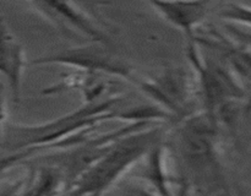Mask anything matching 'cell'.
I'll return each instance as SVG.
<instances>
[{"label": "cell", "mask_w": 251, "mask_h": 196, "mask_svg": "<svg viewBox=\"0 0 251 196\" xmlns=\"http://www.w3.org/2000/svg\"><path fill=\"white\" fill-rule=\"evenodd\" d=\"M120 100V95L109 96L42 124L6 125L2 130L4 148L10 153L37 147L56 152L73 148L90 139L102 122L120 118L122 112L115 110Z\"/></svg>", "instance_id": "6da1fadb"}, {"label": "cell", "mask_w": 251, "mask_h": 196, "mask_svg": "<svg viewBox=\"0 0 251 196\" xmlns=\"http://www.w3.org/2000/svg\"><path fill=\"white\" fill-rule=\"evenodd\" d=\"M166 129L161 124L123 137L68 188L70 196H103L130 169L162 144Z\"/></svg>", "instance_id": "7a4b0ae2"}, {"label": "cell", "mask_w": 251, "mask_h": 196, "mask_svg": "<svg viewBox=\"0 0 251 196\" xmlns=\"http://www.w3.org/2000/svg\"><path fill=\"white\" fill-rule=\"evenodd\" d=\"M64 65L74 70L100 74L108 77H118L135 85L139 76L131 66L112 53L109 47L100 43H88L74 47L59 53L37 58L29 65Z\"/></svg>", "instance_id": "3957f363"}, {"label": "cell", "mask_w": 251, "mask_h": 196, "mask_svg": "<svg viewBox=\"0 0 251 196\" xmlns=\"http://www.w3.org/2000/svg\"><path fill=\"white\" fill-rule=\"evenodd\" d=\"M135 86L171 118H185L188 114L193 87L189 76L181 69H168L151 77L139 76Z\"/></svg>", "instance_id": "277c9868"}, {"label": "cell", "mask_w": 251, "mask_h": 196, "mask_svg": "<svg viewBox=\"0 0 251 196\" xmlns=\"http://www.w3.org/2000/svg\"><path fill=\"white\" fill-rule=\"evenodd\" d=\"M28 5L66 36L80 34L90 39V43L108 47L112 44L109 34L100 26L97 20L75 2L33 1Z\"/></svg>", "instance_id": "5b68a950"}, {"label": "cell", "mask_w": 251, "mask_h": 196, "mask_svg": "<svg viewBox=\"0 0 251 196\" xmlns=\"http://www.w3.org/2000/svg\"><path fill=\"white\" fill-rule=\"evenodd\" d=\"M154 11L181 32L189 42L196 41V31L210 14L208 1H151Z\"/></svg>", "instance_id": "8992f818"}, {"label": "cell", "mask_w": 251, "mask_h": 196, "mask_svg": "<svg viewBox=\"0 0 251 196\" xmlns=\"http://www.w3.org/2000/svg\"><path fill=\"white\" fill-rule=\"evenodd\" d=\"M24 47L0 19V74L5 76L15 102L20 100L22 76L26 68Z\"/></svg>", "instance_id": "52a82bcc"}, {"label": "cell", "mask_w": 251, "mask_h": 196, "mask_svg": "<svg viewBox=\"0 0 251 196\" xmlns=\"http://www.w3.org/2000/svg\"><path fill=\"white\" fill-rule=\"evenodd\" d=\"M65 190L66 180L63 172L56 167L46 164L34 172L21 196H60Z\"/></svg>", "instance_id": "ba28073f"}, {"label": "cell", "mask_w": 251, "mask_h": 196, "mask_svg": "<svg viewBox=\"0 0 251 196\" xmlns=\"http://www.w3.org/2000/svg\"><path fill=\"white\" fill-rule=\"evenodd\" d=\"M48 151H50V149L44 148V147H37V148L25 149V151L14 152V153H9L7 156L0 157V178H1L7 171H10V169L14 168L15 166H17V164H20L21 162H24L25 159H28L29 157H33L36 156V154L42 153V152Z\"/></svg>", "instance_id": "9c48e42d"}, {"label": "cell", "mask_w": 251, "mask_h": 196, "mask_svg": "<svg viewBox=\"0 0 251 196\" xmlns=\"http://www.w3.org/2000/svg\"><path fill=\"white\" fill-rule=\"evenodd\" d=\"M25 186L24 179L14 181L0 190V196H21V190Z\"/></svg>", "instance_id": "30bf717a"}, {"label": "cell", "mask_w": 251, "mask_h": 196, "mask_svg": "<svg viewBox=\"0 0 251 196\" xmlns=\"http://www.w3.org/2000/svg\"><path fill=\"white\" fill-rule=\"evenodd\" d=\"M5 119H6V104H5L4 88L0 83V132H2V130H4Z\"/></svg>", "instance_id": "8fae6325"}, {"label": "cell", "mask_w": 251, "mask_h": 196, "mask_svg": "<svg viewBox=\"0 0 251 196\" xmlns=\"http://www.w3.org/2000/svg\"><path fill=\"white\" fill-rule=\"evenodd\" d=\"M127 196H158L151 190L142 188H131L127 190Z\"/></svg>", "instance_id": "7c38bea8"}]
</instances>
